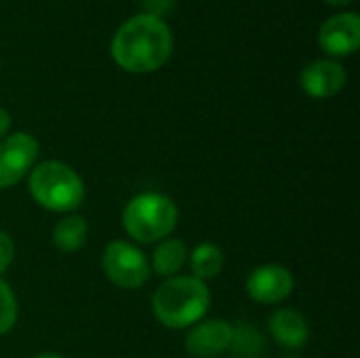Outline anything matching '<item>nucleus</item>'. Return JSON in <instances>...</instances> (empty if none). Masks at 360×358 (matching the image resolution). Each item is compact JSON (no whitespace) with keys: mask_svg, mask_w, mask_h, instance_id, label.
I'll use <instances>...</instances> for the list:
<instances>
[{"mask_svg":"<svg viewBox=\"0 0 360 358\" xmlns=\"http://www.w3.org/2000/svg\"><path fill=\"white\" fill-rule=\"evenodd\" d=\"M112 59L129 74H152L173 55V34L162 17L139 13L127 19L112 38Z\"/></svg>","mask_w":360,"mask_h":358,"instance_id":"f257e3e1","label":"nucleus"},{"mask_svg":"<svg viewBox=\"0 0 360 358\" xmlns=\"http://www.w3.org/2000/svg\"><path fill=\"white\" fill-rule=\"evenodd\" d=\"M211 306L207 285L194 276L167 279L152 295V312L167 329H188L205 319Z\"/></svg>","mask_w":360,"mask_h":358,"instance_id":"f03ea898","label":"nucleus"},{"mask_svg":"<svg viewBox=\"0 0 360 358\" xmlns=\"http://www.w3.org/2000/svg\"><path fill=\"white\" fill-rule=\"evenodd\" d=\"M32 198L53 213H72L84 200V181L65 162L44 160L30 171Z\"/></svg>","mask_w":360,"mask_h":358,"instance_id":"7ed1b4c3","label":"nucleus"},{"mask_svg":"<svg viewBox=\"0 0 360 358\" xmlns=\"http://www.w3.org/2000/svg\"><path fill=\"white\" fill-rule=\"evenodd\" d=\"M179 219L177 205L160 192H143L129 200L122 211V228L137 243L169 238Z\"/></svg>","mask_w":360,"mask_h":358,"instance_id":"20e7f679","label":"nucleus"},{"mask_svg":"<svg viewBox=\"0 0 360 358\" xmlns=\"http://www.w3.org/2000/svg\"><path fill=\"white\" fill-rule=\"evenodd\" d=\"M101 268L118 289L135 291L150 281L152 268L148 257L131 243L112 241L101 253Z\"/></svg>","mask_w":360,"mask_h":358,"instance_id":"39448f33","label":"nucleus"},{"mask_svg":"<svg viewBox=\"0 0 360 358\" xmlns=\"http://www.w3.org/2000/svg\"><path fill=\"white\" fill-rule=\"evenodd\" d=\"M40 146L30 133H13L0 141V190L17 186L36 167Z\"/></svg>","mask_w":360,"mask_h":358,"instance_id":"423d86ee","label":"nucleus"},{"mask_svg":"<svg viewBox=\"0 0 360 358\" xmlns=\"http://www.w3.org/2000/svg\"><path fill=\"white\" fill-rule=\"evenodd\" d=\"M319 46L331 57L354 55L360 46L359 15L346 11L325 19L319 30Z\"/></svg>","mask_w":360,"mask_h":358,"instance_id":"0eeeda50","label":"nucleus"},{"mask_svg":"<svg viewBox=\"0 0 360 358\" xmlns=\"http://www.w3.org/2000/svg\"><path fill=\"white\" fill-rule=\"evenodd\" d=\"M295 287V279L289 268L281 264H266L255 268L247 279V293L257 304H281L285 302Z\"/></svg>","mask_w":360,"mask_h":358,"instance_id":"6e6552de","label":"nucleus"},{"mask_svg":"<svg viewBox=\"0 0 360 358\" xmlns=\"http://www.w3.org/2000/svg\"><path fill=\"white\" fill-rule=\"evenodd\" d=\"M346 82L348 72L335 59H314L300 74L302 91L312 99H331L344 91Z\"/></svg>","mask_w":360,"mask_h":358,"instance_id":"1a4fd4ad","label":"nucleus"},{"mask_svg":"<svg viewBox=\"0 0 360 358\" xmlns=\"http://www.w3.org/2000/svg\"><path fill=\"white\" fill-rule=\"evenodd\" d=\"M234 327L221 319H209L192 325L186 338V350L196 358H215L234 344Z\"/></svg>","mask_w":360,"mask_h":358,"instance_id":"9d476101","label":"nucleus"},{"mask_svg":"<svg viewBox=\"0 0 360 358\" xmlns=\"http://www.w3.org/2000/svg\"><path fill=\"white\" fill-rule=\"evenodd\" d=\"M270 333L285 348H302L308 344L310 329L302 312L293 308H281L270 317Z\"/></svg>","mask_w":360,"mask_h":358,"instance_id":"9b49d317","label":"nucleus"},{"mask_svg":"<svg viewBox=\"0 0 360 358\" xmlns=\"http://www.w3.org/2000/svg\"><path fill=\"white\" fill-rule=\"evenodd\" d=\"M186 260H188V247H186V243L179 241V238H165L154 249L150 268L158 276L173 279L184 268Z\"/></svg>","mask_w":360,"mask_h":358,"instance_id":"f8f14e48","label":"nucleus"},{"mask_svg":"<svg viewBox=\"0 0 360 358\" xmlns=\"http://www.w3.org/2000/svg\"><path fill=\"white\" fill-rule=\"evenodd\" d=\"M226 264V255L221 251V247L213 245V243H200L194 247L192 255H190V268H192V276L198 281H211L215 276H219V272L224 270Z\"/></svg>","mask_w":360,"mask_h":358,"instance_id":"ddd939ff","label":"nucleus"},{"mask_svg":"<svg viewBox=\"0 0 360 358\" xmlns=\"http://www.w3.org/2000/svg\"><path fill=\"white\" fill-rule=\"evenodd\" d=\"M89 234V226L82 215H68L61 222L55 224L53 228V245L65 253H74L84 247Z\"/></svg>","mask_w":360,"mask_h":358,"instance_id":"4468645a","label":"nucleus"},{"mask_svg":"<svg viewBox=\"0 0 360 358\" xmlns=\"http://www.w3.org/2000/svg\"><path fill=\"white\" fill-rule=\"evenodd\" d=\"M17 298L11 289V285L0 279V335L8 333L17 323Z\"/></svg>","mask_w":360,"mask_h":358,"instance_id":"2eb2a0df","label":"nucleus"},{"mask_svg":"<svg viewBox=\"0 0 360 358\" xmlns=\"http://www.w3.org/2000/svg\"><path fill=\"white\" fill-rule=\"evenodd\" d=\"M13 260H15V243L6 232H0V274L6 272Z\"/></svg>","mask_w":360,"mask_h":358,"instance_id":"dca6fc26","label":"nucleus"},{"mask_svg":"<svg viewBox=\"0 0 360 358\" xmlns=\"http://www.w3.org/2000/svg\"><path fill=\"white\" fill-rule=\"evenodd\" d=\"M11 114L0 106V137H4L6 133H8V129H11Z\"/></svg>","mask_w":360,"mask_h":358,"instance_id":"f3484780","label":"nucleus"},{"mask_svg":"<svg viewBox=\"0 0 360 358\" xmlns=\"http://www.w3.org/2000/svg\"><path fill=\"white\" fill-rule=\"evenodd\" d=\"M327 4H331V6H346V4H350L352 0H325Z\"/></svg>","mask_w":360,"mask_h":358,"instance_id":"a211bd4d","label":"nucleus"},{"mask_svg":"<svg viewBox=\"0 0 360 358\" xmlns=\"http://www.w3.org/2000/svg\"><path fill=\"white\" fill-rule=\"evenodd\" d=\"M32 358H63L61 354H38V357H32Z\"/></svg>","mask_w":360,"mask_h":358,"instance_id":"6ab92c4d","label":"nucleus"},{"mask_svg":"<svg viewBox=\"0 0 360 358\" xmlns=\"http://www.w3.org/2000/svg\"><path fill=\"white\" fill-rule=\"evenodd\" d=\"M0 65H2V63H0Z\"/></svg>","mask_w":360,"mask_h":358,"instance_id":"aec40b11","label":"nucleus"}]
</instances>
